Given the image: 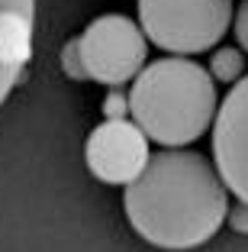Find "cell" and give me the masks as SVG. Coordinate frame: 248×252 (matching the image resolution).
Instances as JSON below:
<instances>
[{
  "label": "cell",
  "instance_id": "obj_1",
  "mask_svg": "<svg viewBox=\"0 0 248 252\" xmlns=\"http://www.w3.org/2000/svg\"><path fill=\"white\" fill-rule=\"evenodd\" d=\"M126 220L148 246L187 252L210 243L229 214V191L206 156L161 149L123 194Z\"/></svg>",
  "mask_w": 248,
  "mask_h": 252
},
{
  "label": "cell",
  "instance_id": "obj_2",
  "mask_svg": "<svg viewBox=\"0 0 248 252\" xmlns=\"http://www.w3.org/2000/svg\"><path fill=\"white\" fill-rule=\"evenodd\" d=\"M129 113L145 139L161 149L197 142L216 120V81L193 59H155L136 74L129 88Z\"/></svg>",
  "mask_w": 248,
  "mask_h": 252
},
{
  "label": "cell",
  "instance_id": "obj_3",
  "mask_svg": "<svg viewBox=\"0 0 248 252\" xmlns=\"http://www.w3.org/2000/svg\"><path fill=\"white\" fill-rule=\"evenodd\" d=\"M232 26V0H139L145 42L177 59L210 52Z\"/></svg>",
  "mask_w": 248,
  "mask_h": 252
},
{
  "label": "cell",
  "instance_id": "obj_4",
  "mask_svg": "<svg viewBox=\"0 0 248 252\" xmlns=\"http://www.w3.org/2000/svg\"><path fill=\"white\" fill-rule=\"evenodd\" d=\"M78 52L87 81L123 88L136 81V74L145 68L148 42L136 20L123 13H103L84 26V32L78 36Z\"/></svg>",
  "mask_w": 248,
  "mask_h": 252
},
{
  "label": "cell",
  "instance_id": "obj_5",
  "mask_svg": "<svg viewBox=\"0 0 248 252\" xmlns=\"http://www.w3.org/2000/svg\"><path fill=\"white\" fill-rule=\"evenodd\" d=\"M213 168L219 181L248 207V74L232 84L213 120Z\"/></svg>",
  "mask_w": 248,
  "mask_h": 252
},
{
  "label": "cell",
  "instance_id": "obj_6",
  "mask_svg": "<svg viewBox=\"0 0 248 252\" xmlns=\"http://www.w3.org/2000/svg\"><path fill=\"white\" fill-rule=\"evenodd\" d=\"M148 139L132 120H103L84 142L87 171L103 185H132L148 165Z\"/></svg>",
  "mask_w": 248,
  "mask_h": 252
},
{
  "label": "cell",
  "instance_id": "obj_7",
  "mask_svg": "<svg viewBox=\"0 0 248 252\" xmlns=\"http://www.w3.org/2000/svg\"><path fill=\"white\" fill-rule=\"evenodd\" d=\"M36 0H0V107L32 59Z\"/></svg>",
  "mask_w": 248,
  "mask_h": 252
},
{
  "label": "cell",
  "instance_id": "obj_8",
  "mask_svg": "<svg viewBox=\"0 0 248 252\" xmlns=\"http://www.w3.org/2000/svg\"><path fill=\"white\" fill-rule=\"evenodd\" d=\"M245 52L232 49V45H216L210 55V78L213 81H222V84H239L245 78Z\"/></svg>",
  "mask_w": 248,
  "mask_h": 252
},
{
  "label": "cell",
  "instance_id": "obj_9",
  "mask_svg": "<svg viewBox=\"0 0 248 252\" xmlns=\"http://www.w3.org/2000/svg\"><path fill=\"white\" fill-rule=\"evenodd\" d=\"M61 71L74 81H87V71H84V62H81V52H78V39H68L61 45Z\"/></svg>",
  "mask_w": 248,
  "mask_h": 252
},
{
  "label": "cell",
  "instance_id": "obj_10",
  "mask_svg": "<svg viewBox=\"0 0 248 252\" xmlns=\"http://www.w3.org/2000/svg\"><path fill=\"white\" fill-rule=\"evenodd\" d=\"M126 113H129V97L119 88H110L107 100H103V117L107 120H126Z\"/></svg>",
  "mask_w": 248,
  "mask_h": 252
},
{
  "label": "cell",
  "instance_id": "obj_11",
  "mask_svg": "<svg viewBox=\"0 0 248 252\" xmlns=\"http://www.w3.org/2000/svg\"><path fill=\"white\" fill-rule=\"evenodd\" d=\"M232 30L239 39V52H248V0H242L239 10L232 13Z\"/></svg>",
  "mask_w": 248,
  "mask_h": 252
},
{
  "label": "cell",
  "instance_id": "obj_12",
  "mask_svg": "<svg viewBox=\"0 0 248 252\" xmlns=\"http://www.w3.org/2000/svg\"><path fill=\"white\" fill-rule=\"evenodd\" d=\"M226 223L232 226V233H239V236H248V207H245V204H229Z\"/></svg>",
  "mask_w": 248,
  "mask_h": 252
}]
</instances>
